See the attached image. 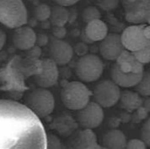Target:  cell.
I'll return each instance as SVG.
<instances>
[{
  "instance_id": "obj_14",
  "label": "cell",
  "mask_w": 150,
  "mask_h": 149,
  "mask_svg": "<svg viewBox=\"0 0 150 149\" xmlns=\"http://www.w3.org/2000/svg\"><path fill=\"white\" fill-rule=\"evenodd\" d=\"M144 72L133 73L125 72L121 70L117 62L112 65L110 71L111 79L119 87L122 88H132L135 87L137 84L142 79Z\"/></svg>"
},
{
  "instance_id": "obj_13",
  "label": "cell",
  "mask_w": 150,
  "mask_h": 149,
  "mask_svg": "<svg viewBox=\"0 0 150 149\" xmlns=\"http://www.w3.org/2000/svg\"><path fill=\"white\" fill-rule=\"evenodd\" d=\"M36 33L28 26H19L15 29L12 36V42L15 48L22 51H27L35 46Z\"/></svg>"
},
{
  "instance_id": "obj_28",
  "label": "cell",
  "mask_w": 150,
  "mask_h": 149,
  "mask_svg": "<svg viewBox=\"0 0 150 149\" xmlns=\"http://www.w3.org/2000/svg\"><path fill=\"white\" fill-rule=\"evenodd\" d=\"M66 35H67V29L65 26H53V37L58 39H62Z\"/></svg>"
},
{
  "instance_id": "obj_8",
  "label": "cell",
  "mask_w": 150,
  "mask_h": 149,
  "mask_svg": "<svg viewBox=\"0 0 150 149\" xmlns=\"http://www.w3.org/2000/svg\"><path fill=\"white\" fill-rule=\"evenodd\" d=\"M125 19L133 25L149 24L150 19V0H121Z\"/></svg>"
},
{
  "instance_id": "obj_35",
  "label": "cell",
  "mask_w": 150,
  "mask_h": 149,
  "mask_svg": "<svg viewBox=\"0 0 150 149\" xmlns=\"http://www.w3.org/2000/svg\"><path fill=\"white\" fill-rule=\"evenodd\" d=\"M29 1H33V0H29Z\"/></svg>"
},
{
  "instance_id": "obj_24",
  "label": "cell",
  "mask_w": 150,
  "mask_h": 149,
  "mask_svg": "<svg viewBox=\"0 0 150 149\" xmlns=\"http://www.w3.org/2000/svg\"><path fill=\"white\" fill-rule=\"evenodd\" d=\"M141 140L144 142L147 147L150 146V120L148 118L144 121L141 129Z\"/></svg>"
},
{
  "instance_id": "obj_25",
  "label": "cell",
  "mask_w": 150,
  "mask_h": 149,
  "mask_svg": "<svg viewBox=\"0 0 150 149\" xmlns=\"http://www.w3.org/2000/svg\"><path fill=\"white\" fill-rule=\"evenodd\" d=\"M46 149H62V144L57 136L50 134L46 138Z\"/></svg>"
},
{
  "instance_id": "obj_29",
  "label": "cell",
  "mask_w": 150,
  "mask_h": 149,
  "mask_svg": "<svg viewBox=\"0 0 150 149\" xmlns=\"http://www.w3.org/2000/svg\"><path fill=\"white\" fill-rule=\"evenodd\" d=\"M73 49H74V52H75L78 56L81 57V56L87 54L88 46H87V44H86V43L80 42L77 44L74 48H73Z\"/></svg>"
},
{
  "instance_id": "obj_7",
  "label": "cell",
  "mask_w": 150,
  "mask_h": 149,
  "mask_svg": "<svg viewBox=\"0 0 150 149\" xmlns=\"http://www.w3.org/2000/svg\"><path fill=\"white\" fill-rule=\"evenodd\" d=\"M149 24H138L128 26L121 36V41L124 49L127 51H137L150 46V39L144 35V27Z\"/></svg>"
},
{
  "instance_id": "obj_27",
  "label": "cell",
  "mask_w": 150,
  "mask_h": 149,
  "mask_svg": "<svg viewBox=\"0 0 150 149\" xmlns=\"http://www.w3.org/2000/svg\"><path fill=\"white\" fill-rule=\"evenodd\" d=\"M147 145L141 139H132L127 141L125 149H147Z\"/></svg>"
},
{
  "instance_id": "obj_2",
  "label": "cell",
  "mask_w": 150,
  "mask_h": 149,
  "mask_svg": "<svg viewBox=\"0 0 150 149\" xmlns=\"http://www.w3.org/2000/svg\"><path fill=\"white\" fill-rule=\"evenodd\" d=\"M28 109L38 118H44L52 113L54 109V97L48 89L38 87L29 91L24 98Z\"/></svg>"
},
{
  "instance_id": "obj_11",
  "label": "cell",
  "mask_w": 150,
  "mask_h": 149,
  "mask_svg": "<svg viewBox=\"0 0 150 149\" xmlns=\"http://www.w3.org/2000/svg\"><path fill=\"white\" fill-rule=\"evenodd\" d=\"M124 50L121 36L117 34H108L102 40L100 41L99 52L106 60L117 61Z\"/></svg>"
},
{
  "instance_id": "obj_21",
  "label": "cell",
  "mask_w": 150,
  "mask_h": 149,
  "mask_svg": "<svg viewBox=\"0 0 150 149\" xmlns=\"http://www.w3.org/2000/svg\"><path fill=\"white\" fill-rule=\"evenodd\" d=\"M50 12H51V8L46 3L38 4L34 11L35 18L39 22L49 20Z\"/></svg>"
},
{
  "instance_id": "obj_16",
  "label": "cell",
  "mask_w": 150,
  "mask_h": 149,
  "mask_svg": "<svg viewBox=\"0 0 150 149\" xmlns=\"http://www.w3.org/2000/svg\"><path fill=\"white\" fill-rule=\"evenodd\" d=\"M101 143L105 149H125L127 140L121 130L112 129L103 136Z\"/></svg>"
},
{
  "instance_id": "obj_4",
  "label": "cell",
  "mask_w": 150,
  "mask_h": 149,
  "mask_svg": "<svg viewBox=\"0 0 150 149\" xmlns=\"http://www.w3.org/2000/svg\"><path fill=\"white\" fill-rule=\"evenodd\" d=\"M28 22L27 10L23 0H0V23L11 29Z\"/></svg>"
},
{
  "instance_id": "obj_5",
  "label": "cell",
  "mask_w": 150,
  "mask_h": 149,
  "mask_svg": "<svg viewBox=\"0 0 150 149\" xmlns=\"http://www.w3.org/2000/svg\"><path fill=\"white\" fill-rule=\"evenodd\" d=\"M104 70V64L95 54H87L78 59L76 65V74L81 82L90 83L101 78Z\"/></svg>"
},
{
  "instance_id": "obj_33",
  "label": "cell",
  "mask_w": 150,
  "mask_h": 149,
  "mask_svg": "<svg viewBox=\"0 0 150 149\" xmlns=\"http://www.w3.org/2000/svg\"><path fill=\"white\" fill-rule=\"evenodd\" d=\"M6 42V35L5 32L0 29V50L3 49Z\"/></svg>"
},
{
  "instance_id": "obj_6",
  "label": "cell",
  "mask_w": 150,
  "mask_h": 149,
  "mask_svg": "<svg viewBox=\"0 0 150 149\" xmlns=\"http://www.w3.org/2000/svg\"><path fill=\"white\" fill-rule=\"evenodd\" d=\"M121 90L112 80H102L96 84L92 92L93 101L101 108H110L119 101Z\"/></svg>"
},
{
  "instance_id": "obj_15",
  "label": "cell",
  "mask_w": 150,
  "mask_h": 149,
  "mask_svg": "<svg viewBox=\"0 0 150 149\" xmlns=\"http://www.w3.org/2000/svg\"><path fill=\"white\" fill-rule=\"evenodd\" d=\"M69 149H105L98 144L97 136L93 130L83 129L74 136Z\"/></svg>"
},
{
  "instance_id": "obj_17",
  "label": "cell",
  "mask_w": 150,
  "mask_h": 149,
  "mask_svg": "<svg viewBox=\"0 0 150 149\" xmlns=\"http://www.w3.org/2000/svg\"><path fill=\"white\" fill-rule=\"evenodd\" d=\"M84 33L91 42H100L109 33L108 26L101 19H95L86 23Z\"/></svg>"
},
{
  "instance_id": "obj_26",
  "label": "cell",
  "mask_w": 150,
  "mask_h": 149,
  "mask_svg": "<svg viewBox=\"0 0 150 149\" xmlns=\"http://www.w3.org/2000/svg\"><path fill=\"white\" fill-rule=\"evenodd\" d=\"M120 0H98V5L104 11H112L118 6Z\"/></svg>"
},
{
  "instance_id": "obj_12",
  "label": "cell",
  "mask_w": 150,
  "mask_h": 149,
  "mask_svg": "<svg viewBox=\"0 0 150 149\" xmlns=\"http://www.w3.org/2000/svg\"><path fill=\"white\" fill-rule=\"evenodd\" d=\"M58 66L50 58H44L41 62V71L34 78L35 82L42 88L48 89L57 83L58 79Z\"/></svg>"
},
{
  "instance_id": "obj_30",
  "label": "cell",
  "mask_w": 150,
  "mask_h": 149,
  "mask_svg": "<svg viewBox=\"0 0 150 149\" xmlns=\"http://www.w3.org/2000/svg\"><path fill=\"white\" fill-rule=\"evenodd\" d=\"M50 37L46 34H38L36 35V42H35V45L38 46H44L47 45L49 43Z\"/></svg>"
},
{
  "instance_id": "obj_23",
  "label": "cell",
  "mask_w": 150,
  "mask_h": 149,
  "mask_svg": "<svg viewBox=\"0 0 150 149\" xmlns=\"http://www.w3.org/2000/svg\"><path fill=\"white\" fill-rule=\"evenodd\" d=\"M132 54L138 62L142 65L149 63L150 61V46L137 51L133 52Z\"/></svg>"
},
{
  "instance_id": "obj_34",
  "label": "cell",
  "mask_w": 150,
  "mask_h": 149,
  "mask_svg": "<svg viewBox=\"0 0 150 149\" xmlns=\"http://www.w3.org/2000/svg\"><path fill=\"white\" fill-rule=\"evenodd\" d=\"M142 107L144 109H145L148 112L150 111V99L149 97H144V99H142Z\"/></svg>"
},
{
  "instance_id": "obj_1",
  "label": "cell",
  "mask_w": 150,
  "mask_h": 149,
  "mask_svg": "<svg viewBox=\"0 0 150 149\" xmlns=\"http://www.w3.org/2000/svg\"><path fill=\"white\" fill-rule=\"evenodd\" d=\"M46 130L22 103L0 99V149H46Z\"/></svg>"
},
{
  "instance_id": "obj_10",
  "label": "cell",
  "mask_w": 150,
  "mask_h": 149,
  "mask_svg": "<svg viewBox=\"0 0 150 149\" xmlns=\"http://www.w3.org/2000/svg\"><path fill=\"white\" fill-rule=\"evenodd\" d=\"M48 44L49 58L57 66H65L71 61L74 55V49L69 43L62 39H58L51 36Z\"/></svg>"
},
{
  "instance_id": "obj_19",
  "label": "cell",
  "mask_w": 150,
  "mask_h": 149,
  "mask_svg": "<svg viewBox=\"0 0 150 149\" xmlns=\"http://www.w3.org/2000/svg\"><path fill=\"white\" fill-rule=\"evenodd\" d=\"M49 20L53 26H65L69 20V11L59 5L53 6Z\"/></svg>"
},
{
  "instance_id": "obj_20",
  "label": "cell",
  "mask_w": 150,
  "mask_h": 149,
  "mask_svg": "<svg viewBox=\"0 0 150 149\" xmlns=\"http://www.w3.org/2000/svg\"><path fill=\"white\" fill-rule=\"evenodd\" d=\"M137 93L141 97H149L150 96V74L149 70L144 72L142 79L134 87Z\"/></svg>"
},
{
  "instance_id": "obj_22",
  "label": "cell",
  "mask_w": 150,
  "mask_h": 149,
  "mask_svg": "<svg viewBox=\"0 0 150 149\" xmlns=\"http://www.w3.org/2000/svg\"><path fill=\"white\" fill-rule=\"evenodd\" d=\"M101 18V12L95 6H90L84 9L82 12V20L86 23H88L95 19Z\"/></svg>"
},
{
  "instance_id": "obj_3",
  "label": "cell",
  "mask_w": 150,
  "mask_h": 149,
  "mask_svg": "<svg viewBox=\"0 0 150 149\" xmlns=\"http://www.w3.org/2000/svg\"><path fill=\"white\" fill-rule=\"evenodd\" d=\"M92 92L81 81H70L61 90V100L66 108L78 111L90 101Z\"/></svg>"
},
{
  "instance_id": "obj_31",
  "label": "cell",
  "mask_w": 150,
  "mask_h": 149,
  "mask_svg": "<svg viewBox=\"0 0 150 149\" xmlns=\"http://www.w3.org/2000/svg\"><path fill=\"white\" fill-rule=\"evenodd\" d=\"M53 1H54L57 5L67 7V6H73V5L76 4L79 0H53Z\"/></svg>"
},
{
  "instance_id": "obj_18",
  "label": "cell",
  "mask_w": 150,
  "mask_h": 149,
  "mask_svg": "<svg viewBox=\"0 0 150 149\" xmlns=\"http://www.w3.org/2000/svg\"><path fill=\"white\" fill-rule=\"evenodd\" d=\"M119 100L125 109L129 112H133L142 107V98L137 93L124 91L121 93Z\"/></svg>"
},
{
  "instance_id": "obj_9",
  "label": "cell",
  "mask_w": 150,
  "mask_h": 149,
  "mask_svg": "<svg viewBox=\"0 0 150 149\" xmlns=\"http://www.w3.org/2000/svg\"><path fill=\"white\" fill-rule=\"evenodd\" d=\"M76 118L82 129L93 130L100 126L104 120L103 108L94 101H90L83 108L78 110Z\"/></svg>"
},
{
  "instance_id": "obj_32",
  "label": "cell",
  "mask_w": 150,
  "mask_h": 149,
  "mask_svg": "<svg viewBox=\"0 0 150 149\" xmlns=\"http://www.w3.org/2000/svg\"><path fill=\"white\" fill-rule=\"evenodd\" d=\"M27 51L29 52L30 55L31 57H40L41 49L39 46H33L31 49H30L29 50H27Z\"/></svg>"
}]
</instances>
